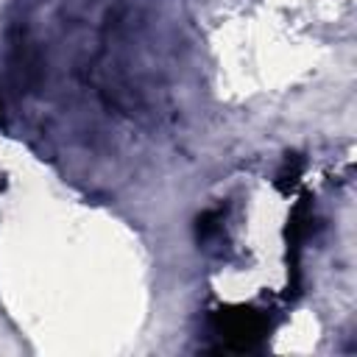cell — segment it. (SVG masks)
Listing matches in <instances>:
<instances>
[{"label":"cell","mask_w":357,"mask_h":357,"mask_svg":"<svg viewBox=\"0 0 357 357\" xmlns=\"http://www.w3.org/2000/svg\"><path fill=\"white\" fill-rule=\"evenodd\" d=\"M212 329L231 351H251L268 335V318L251 307H226L212 312Z\"/></svg>","instance_id":"obj_1"},{"label":"cell","mask_w":357,"mask_h":357,"mask_svg":"<svg viewBox=\"0 0 357 357\" xmlns=\"http://www.w3.org/2000/svg\"><path fill=\"white\" fill-rule=\"evenodd\" d=\"M218 220H220V212H218V209H209V212H204V215L198 218V226H195V231H198V240H209V237L218 231Z\"/></svg>","instance_id":"obj_2"},{"label":"cell","mask_w":357,"mask_h":357,"mask_svg":"<svg viewBox=\"0 0 357 357\" xmlns=\"http://www.w3.org/2000/svg\"><path fill=\"white\" fill-rule=\"evenodd\" d=\"M0 123H3V109H0Z\"/></svg>","instance_id":"obj_3"}]
</instances>
